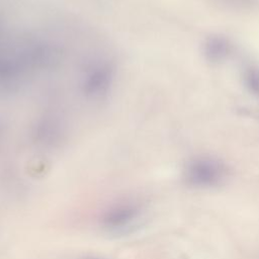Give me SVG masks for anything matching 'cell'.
<instances>
[{
  "mask_svg": "<svg viewBox=\"0 0 259 259\" xmlns=\"http://www.w3.org/2000/svg\"><path fill=\"white\" fill-rule=\"evenodd\" d=\"M83 259H103V258L96 257V256H86V257H84Z\"/></svg>",
  "mask_w": 259,
  "mask_h": 259,
  "instance_id": "5",
  "label": "cell"
},
{
  "mask_svg": "<svg viewBox=\"0 0 259 259\" xmlns=\"http://www.w3.org/2000/svg\"><path fill=\"white\" fill-rule=\"evenodd\" d=\"M244 82L251 92L259 94V68L254 66L247 68L244 72Z\"/></svg>",
  "mask_w": 259,
  "mask_h": 259,
  "instance_id": "4",
  "label": "cell"
},
{
  "mask_svg": "<svg viewBox=\"0 0 259 259\" xmlns=\"http://www.w3.org/2000/svg\"><path fill=\"white\" fill-rule=\"evenodd\" d=\"M232 44L224 36H211L203 46V52L206 59L215 63L227 59L232 53Z\"/></svg>",
  "mask_w": 259,
  "mask_h": 259,
  "instance_id": "3",
  "label": "cell"
},
{
  "mask_svg": "<svg viewBox=\"0 0 259 259\" xmlns=\"http://www.w3.org/2000/svg\"><path fill=\"white\" fill-rule=\"evenodd\" d=\"M227 166L211 157H198L188 161L184 169V179L194 187H212L227 177Z\"/></svg>",
  "mask_w": 259,
  "mask_h": 259,
  "instance_id": "1",
  "label": "cell"
},
{
  "mask_svg": "<svg viewBox=\"0 0 259 259\" xmlns=\"http://www.w3.org/2000/svg\"><path fill=\"white\" fill-rule=\"evenodd\" d=\"M142 218L141 206L133 201L114 203L105 209L100 218L101 228L111 234H124L132 231Z\"/></svg>",
  "mask_w": 259,
  "mask_h": 259,
  "instance_id": "2",
  "label": "cell"
}]
</instances>
